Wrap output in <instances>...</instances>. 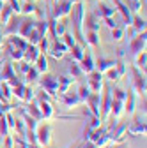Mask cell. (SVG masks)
Returning <instances> with one entry per match:
<instances>
[{"label":"cell","mask_w":147,"mask_h":148,"mask_svg":"<svg viewBox=\"0 0 147 148\" xmlns=\"http://www.w3.org/2000/svg\"><path fill=\"white\" fill-rule=\"evenodd\" d=\"M73 5H75V2H71V0H55L53 7L50 11V18H53V20H62V18L69 16Z\"/></svg>","instance_id":"cell-1"},{"label":"cell","mask_w":147,"mask_h":148,"mask_svg":"<svg viewBox=\"0 0 147 148\" xmlns=\"http://www.w3.org/2000/svg\"><path fill=\"white\" fill-rule=\"evenodd\" d=\"M145 44H147V32H138L135 37H131L130 42H128V53L131 55V57H135L137 53L144 51L145 49Z\"/></svg>","instance_id":"cell-2"},{"label":"cell","mask_w":147,"mask_h":148,"mask_svg":"<svg viewBox=\"0 0 147 148\" xmlns=\"http://www.w3.org/2000/svg\"><path fill=\"white\" fill-rule=\"evenodd\" d=\"M133 71V81H131V90L135 92V95H144L145 97V92H147V83H145V74L140 72L135 65L131 67Z\"/></svg>","instance_id":"cell-3"},{"label":"cell","mask_w":147,"mask_h":148,"mask_svg":"<svg viewBox=\"0 0 147 148\" xmlns=\"http://www.w3.org/2000/svg\"><path fill=\"white\" fill-rule=\"evenodd\" d=\"M35 139H37L39 148H48L51 143V125L50 123H41L35 129Z\"/></svg>","instance_id":"cell-4"},{"label":"cell","mask_w":147,"mask_h":148,"mask_svg":"<svg viewBox=\"0 0 147 148\" xmlns=\"http://www.w3.org/2000/svg\"><path fill=\"white\" fill-rule=\"evenodd\" d=\"M37 81H39L41 88H43L44 92H48L51 97H59V95H57V76H53V74L44 72V76H43V78H39Z\"/></svg>","instance_id":"cell-5"},{"label":"cell","mask_w":147,"mask_h":148,"mask_svg":"<svg viewBox=\"0 0 147 148\" xmlns=\"http://www.w3.org/2000/svg\"><path fill=\"white\" fill-rule=\"evenodd\" d=\"M103 88H105L106 94L105 95L101 94V115H99V118H101V122H106L110 116V108H112V88L108 85Z\"/></svg>","instance_id":"cell-6"},{"label":"cell","mask_w":147,"mask_h":148,"mask_svg":"<svg viewBox=\"0 0 147 148\" xmlns=\"http://www.w3.org/2000/svg\"><path fill=\"white\" fill-rule=\"evenodd\" d=\"M147 125H145V116H135V120L131 122V125H128V136H145Z\"/></svg>","instance_id":"cell-7"},{"label":"cell","mask_w":147,"mask_h":148,"mask_svg":"<svg viewBox=\"0 0 147 148\" xmlns=\"http://www.w3.org/2000/svg\"><path fill=\"white\" fill-rule=\"evenodd\" d=\"M85 106L89 108V113L92 116H99L101 115V94L90 92V95L85 101Z\"/></svg>","instance_id":"cell-8"},{"label":"cell","mask_w":147,"mask_h":148,"mask_svg":"<svg viewBox=\"0 0 147 148\" xmlns=\"http://www.w3.org/2000/svg\"><path fill=\"white\" fill-rule=\"evenodd\" d=\"M48 53L51 55L55 60H62V58L66 57V53H67V48H66V44H64L60 39H51V41H50V49H48Z\"/></svg>","instance_id":"cell-9"},{"label":"cell","mask_w":147,"mask_h":148,"mask_svg":"<svg viewBox=\"0 0 147 148\" xmlns=\"http://www.w3.org/2000/svg\"><path fill=\"white\" fill-rule=\"evenodd\" d=\"M128 125L130 123H124V122H117V125L110 131L108 134H110V139H112V143H122L124 141V138L128 136L126 134V131H128Z\"/></svg>","instance_id":"cell-10"},{"label":"cell","mask_w":147,"mask_h":148,"mask_svg":"<svg viewBox=\"0 0 147 148\" xmlns=\"http://www.w3.org/2000/svg\"><path fill=\"white\" fill-rule=\"evenodd\" d=\"M78 65H80L83 74H89V72L94 71V57H92V51H90L89 48H85V53H83L82 60L78 62Z\"/></svg>","instance_id":"cell-11"},{"label":"cell","mask_w":147,"mask_h":148,"mask_svg":"<svg viewBox=\"0 0 147 148\" xmlns=\"http://www.w3.org/2000/svg\"><path fill=\"white\" fill-rule=\"evenodd\" d=\"M83 27H85V30L99 32V28H101V18H98L92 11H90V12H85V18H83Z\"/></svg>","instance_id":"cell-12"},{"label":"cell","mask_w":147,"mask_h":148,"mask_svg":"<svg viewBox=\"0 0 147 148\" xmlns=\"http://www.w3.org/2000/svg\"><path fill=\"white\" fill-rule=\"evenodd\" d=\"M114 4H115V11L122 16V21L126 23V27L131 25V16H133V12L128 9V5L122 2V0H114Z\"/></svg>","instance_id":"cell-13"},{"label":"cell","mask_w":147,"mask_h":148,"mask_svg":"<svg viewBox=\"0 0 147 148\" xmlns=\"http://www.w3.org/2000/svg\"><path fill=\"white\" fill-rule=\"evenodd\" d=\"M20 18H18L16 14L11 18V20L4 25V30H2V35L4 37H9V35H14V34H18V27H20Z\"/></svg>","instance_id":"cell-14"},{"label":"cell","mask_w":147,"mask_h":148,"mask_svg":"<svg viewBox=\"0 0 147 148\" xmlns=\"http://www.w3.org/2000/svg\"><path fill=\"white\" fill-rule=\"evenodd\" d=\"M135 106H137V97H135V92L130 88L126 92V99H124V113L135 115Z\"/></svg>","instance_id":"cell-15"},{"label":"cell","mask_w":147,"mask_h":148,"mask_svg":"<svg viewBox=\"0 0 147 148\" xmlns=\"http://www.w3.org/2000/svg\"><path fill=\"white\" fill-rule=\"evenodd\" d=\"M34 27H35V20H34L32 16H27L25 20L20 21V27H18V35H21V37H25V39H27L28 32H30Z\"/></svg>","instance_id":"cell-16"},{"label":"cell","mask_w":147,"mask_h":148,"mask_svg":"<svg viewBox=\"0 0 147 148\" xmlns=\"http://www.w3.org/2000/svg\"><path fill=\"white\" fill-rule=\"evenodd\" d=\"M60 104L64 106V108H76L78 104H82L80 102V99H78V95L76 94H69V90L66 92V94H60Z\"/></svg>","instance_id":"cell-17"},{"label":"cell","mask_w":147,"mask_h":148,"mask_svg":"<svg viewBox=\"0 0 147 148\" xmlns=\"http://www.w3.org/2000/svg\"><path fill=\"white\" fill-rule=\"evenodd\" d=\"M37 101V99H35ZM39 104V109H41V115H43V120H53L55 118V109L51 106V102L48 101H37Z\"/></svg>","instance_id":"cell-18"},{"label":"cell","mask_w":147,"mask_h":148,"mask_svg":"<svg viewBox=\"0 0 147 148\" xmlns=\"http://www.w3.org/2000/svg\"><path fill=\"white\" fill-rule=\"evenodd\" d=\"M92 12H94L98 18H101V20H103V18H110V16H114L117 11H115V9H112L110 5H106V4H103L101 0H99L98 5H96V9H94Z\"/></svg>","instance_id":"cell-19"},{"label":"cell","mask_w":147,"mask_h":148,"mask_svg":"<svg viewBox=\"0 0 147 148\" xmlns=\"http://www.w3.org/2000/svg\"><path fill=\"white\" fill-rule=\"evenodd\" d=\"M39 49H37V46H34V44H28L27 48H25V51H23V60L25 62H28V64H35V60H37V57H39Z\"/></svg>","instance_id":"cell-20"},{"label":"cell","mask_w":147,"mask_h":148,"mask_svg":"<svg viewBox=\"0 0 147 148\" xmlns=\"http://www.w3.org/2000/svg\"><path fill=\"white\" fill-rule=\"evenodd\" d=\"M75 81L76 79L71 78V76H59L57 78V92H59V94H66V92L69 90V86Z\"/></svg>","instance_id":"cell-21"},{"label":"cell","mask_w":147,"mask_h":148,"mask_svg":"<svg viewBox=\"0 0 147 148\" xmlns=\"http://www.w3.org/2000/svg\"><path fill=\"white\" fill-rule=\"evenodd\" d=\"M115 65V60L114 58H99V60H94V69L99 71L101 74H105L110 67Z\"/></svg>","instance_id":"cell-22"},{"label":"cell","mask_w":147,"mask_h":148,"mask_svg":"<svg viewBox=\"0 0 147 148\" xmlns=\"http://www.w3.org/2000/svg\"><path fill=\"white\" fill-rule=\"evenodd\" d=\"M27 113L32 116V118H35V120H43V115H41V109H39V104H37V101H30V102H27Z\"/></svg>","instance_id":"cell-23"},{"label":"cell","mask_w":147,"mask_h":148,"mask_svg":"<svg viewBox=\"0 0 147 148\" xmlns=\"http://www.w3.org/2000/svg\"><path fill=\"white\" fill-rule=\"evenodd\" d=\"M83 37H85L87 48H98V46H99V34H98V32L85 30V32H83Z\"/></svg>","instance_id":"cell-24"},{"label":"cell","mask_w":147,"mask_h":148,"mask_svg":"<svg viewBox=\"0 0 147 148\" xmlns=\"http://www.w3.org/2000/svg\"><path fill=\"white\" fill-rule=\"evenodd\" d=\"M7 42H9L11 46L18 48V49H23V51H25V48L28 46V42H27V39H25V37L18 35V34H14V35H9V37H7Z\"/></svg>","instance_id":"cell-25"},{"label":"cell","mask_w":147,"mask_h":148,"mask_svg":"<svg viewBox=\"0 0 147 148\" xmlns=\"http://www.w3.org/2000/svg\"><path fill=\"white\" fill-rule=\"evenodd\" d=\"M124 115V102L122 101H114L112 99V108H110V116H114L115 120H119Z\"/></svg>","instance_id":"cell-26"},{"label":"cell","mask_w":147,"mask_h":148,"mask_svg":"<svg viewBox=\"0 0 147 148\" xmlns=\"http://www.w3.org/2000/svg\"><path fill=\"white\" fill-rule=\"evenodd\" d=\"M131 27H133L137 32H144V30H145V27H147L145 18H142L138 12H135V14L131 16Z\"/></svg>","instance_id":"cell-27"},{"label":"cell","mask_w":147,"mask_h":148,"mask_svg":"<svg viewBox=\"0 0 147 148\" xmlns=\"http://www.w3.org/2000/svg\"><path fill=\"white\" fill-rule=\"evenodd\" d=\"M145 65H147V53H145V49H144V51H140V53L135 55V67H137L140 72L145 74Z\"/></svg>","instance_id":"cell-28"},{"label":"cell","mask_w":147,"mask_h":148,"mask_svg":"<svg viewBox=\"0 0 147 148\" xmlns=\"http://www.w3.org/2000/svg\"><path fill=\"white\" fill-rule=\"evenodd\" d=\"M69 53H71V57H73V60L75 62H80L82 60V57H83V53H85V48L82 46V44H78V42H75L69 49H67Z\"/></svg>","instance_id":"cell-29"},{"label":"cell","mask_w":147,"mask_h":148,"mask_svg":"<svg viewBox=\"0 0 147 148\" xmlns=\"http://www.w3.org/2000/svg\"><path fill=\"white\" fill-rule=\"evenodd\" d=\"M7 55L11 57L12 62H21L23 60V49H18V48L11 46L9 42H7Z\"/></svg>","instance_id":"cell-30"},{"label":"cell","mask_w":147,"mask_h":148,"mask_svg":"<svg viewBox=\"0 0 147 148\" xmlns=\"http://www.w3.org/2000/svg\"><path fill=\"white\" fill-rule=\"evenodd\" d=\"M14 16V12H12V9H11V5L9 4H4V7L0 9V23L2 25H6L11 18Z\"/></svg>","instance_id":"cell-31"},{"label":"cell","mask_w":147,"mask_h":148,"mask_svg":"<svg viewBox=\"0 0 147 148\" xmlns=\"http://www.w3.org/2000/svg\"><path fill=\"white\" fill-rule=\"evenodd\" d=\"M11 76H14V69L11 62H6L2 65V71H0V81H7Z\"/></svg>","instance_id":"cell-32"},{"label":"cell","mask_w":147,"mask_h":148,"mask_svg":"<svg viewBox=\"0 0 147 148\" xmlns=\"http://www.w3.org/2000/svg\"><path fill=\"white\" fill-rule=\"evenodd\" d=\"M12 132H14V136H18V138H25L27 127H25L23 120H20V118H16V120H14V127H12Z\"/></svg>","instance_id":"cell-33"},{"label":"cell","mask_w":147,"mask_h":148,"mask_svg":"<svg viewBox=\"0 0 147 148\" xmlns=\"http://www.w3.org/2000/svg\"><path fill=\"white\" fill-rule=\"evenodd\" d=\"M34 67L37 69L41 74H44V72H48V60H46V55H39L37 57V60H35V64H34Z\"/></svg>","instance_id":"cell-34"},{"label":"cell","mask_w":147,"mask_h":148,"mask_svg":"<svg viewBox=\"0 0 147 148\" xmlns=\"http://www.w3.org/2000/svg\"><path fill=\"white\" fill-rule=\"evenodd\" d=\"M87 88L90 92H94V94H101V90H103V79H92V78H89Z\"/></svg>","instance_id":"cell-35"},{"label":"cell","mask_w":147,"mask_h":148,"mask_svg":"<svg viewBox=\"0 0 147 148\" xmlns=\"http://www.w3.org/2000/svg\"><path fill=\"white\" fill-rule=\"evenodd\" d=\"M39 78H41V72L35 69L34 65H30V69L25 72V81L27 83H34V81H37Z\"/></svg>","instance_id":"cell-36"},{"label":"cell","mask_w":147,"mask_h":148,"mask_svg":"<svg viewBox=\"0 0 147 148\" xmlns=\"http://www.w3.org/2000/svg\"><path fill=\"white\" fill-rule=\"evenodd\" d=\"M69 74H71V78H75V79H80L82 76H85L80 69V65H78V62H75V60L69 64Z\"/></svg>","instance_id":"cell-37"},{"label":"cell","mask_w":147,"mask_h":148,"mask_svg":"<svg viewBox=\"0 0 147 148\" xmlns=\"http://www.w3.org/2000/svg\"><path fill=\"white\" fill-rule=\"evenodd\" d=\"M25 88H27V85L21 81L18 86H14V88H11V94L18 99V101H23V97H25Z\"/></svg>","instance_id":"cell-38"},{"label":"cell","mask_w":147,"mask_h":148,"mask_svg":"<svg viewBox=\"0 0 147 148\" xmlns=\"http://www.w3.org/2000/svg\"><path fill=\"white\" fill-rule=\"evenodd\" d=\"M35 7H37V5H35L34 2L27 0V2H23V4H21V14H23V16H34Z\"/></svg>","instance_id":"cell-39"},{"label":"cell","mask_w":147,"mask_h":148,"mask_svg":"<svg viewBox=\"0 0 147 148\" xmlns=\"http://www.w3.org/2000/svg\"><path fill=\"white\" fill-rule=\"evenodd\" d=\"M41 34L37 32V30H35V28H32L30 32H28V35H27V42L28 44H34V46H37V42L41 41Z\"/></svg>","instance_id":"cell-40"},{"label":"cell","mask_w":147,"mask_h":148,"mask_svg":"<svg viewBox=\"0 0 147 148\" xmlns=\"http://www.w3.org/2000/svg\"><path fill=\"white\" fill-rule=\"evenodd\" d=\"M122 2L128 5V9H130L133 14L140 12V9H142V0H122Z\"/></svg>","instance_id":"cell-41"},{"label":"cell","mask_w":147,"mask_h":148,"mask_svg":"<svg viewBox=\"0 0 147 148\" xmlns=\"http://www.w3.org/2000/svg\"><path fill=\"white\" fill-rule=\"evenodd\" d=\"M76 95H78L80 102H82V104H85L87 97L90 95V90L87 88V85H80V86H78V92H76Z\"/></svg>","instance_id":"cell-42"},{"label":"cell","mask_w":147,"mask_h":148,"mask_svg":"<svg viewBox=\"0 0 147 148\" xmlns=\"http://www.w3.org/2000/svg\"><path fill=\"white\" fill-rule=\"evenodd\" d=\"M87 116H89V120H87V123H85V125L90 129V131H94V129L101 127V118H99V116H92L90 113H89Z\"/></svg>","instance_id":"cell-43"},{"label":"cell","mask_w":147,"mask_h":148,"mask_svg":"<svg viewBox=\"0 0 147 148\" xmlns=\"http://www.w3.org/2000/svg\"><path fill=\"white\" fill-rule=\"evenodd\" d=\"M34 28L44 37V35L48 34V20H37V21H35V27H34Z\"/></svg>","instance_id":"cell-44"},{"label":"cell","mask_w":147,"mask_h":148,"mask_svg":"<svg viewBox=\"0 0 147 148\" xmlns=\"http://www.w3.org/2000/svg\"><path fill=\"white\" fill-rule=\"evenodd\" d=\"M37 49H39V53H43V55L48 53V49H50V39H48L46 35L41 37V41L37 42Z\"/></svg>","instance_id":"cell-45"},{"label":"cell","mask_w":147,"mask_h":148,"mask_svg":"<svg viewBox=\"0 0 147 148\" xmlns=\"http://www.w3.org/2000/svg\"><path fill=\"white\" fill-rule=\"evenodd\" d=\"M60 41H62V42L66 44V48H67V49H69V48H71L73 44L76 42V39H75V35H73V34H69V32H66V34H64V35L60 37Z\"/></svg>","instance_id":"cell-46"},{"label":"cell","mask_w":147,"mask_h":148,"mask_svg":"<svg viewBox=\"0 0 147 148\" xmlns=\"http://www.w3.org/2000/svg\"><path fill=\"white\" fill-rule=\"evenodd\" d=\"M105 76H106V79H110V81H119V79H121V74L117 72L115 67H110V69L105 72Z\"/></svg>","instance_id":"cell-47"},{"label":"cell","mask_w":147,"mask_h":148,"mask_svg":"<svg viewBox=\"0 0 147 148\" xmlns=\"http://www.w3.org/2000/svg\"><path fill=\"white\" fill-rule=\"evenodd\" d=\"M66 23H62L60 20H57V25H55V39H60V37L66 34Z\"/></svg>","instance_id":"cell-48"},{"label":"cell","mask_w":147,"mask_h":148,"mask_svg":"<svg viewBox=\"0 0 147 148\" xmlns=\"http://www.w3.org/2000/svg\"><path fill=\"white\" fill-rule=\"evenodd\" d=\"M122 37H124V27H115V28H112V39L114 41H122Z\"/></svg>","instance_id":"cell-49"},{"label":"cell","mask_w":147,"mask_h":148,"mask_svg":"<svg viewBox=\"0 0 147 148\" xmlns=\"http://www.w3.org/2000/svg\"><path fill=\"white\" fill-rule=\"evenodd\" d=\"M112 99L124 102V99H126V90H122V88H114V90H112Z\"/></svg>","instance_id":"cell-50"},{"label":"cell","mask_w":147,"mask_h":148,"mask_svg":"<svg viewBox=\"0 0 147 148\" xmlns=\"http://www.w3.org/2000/svg\"><path fill=\"white\" fill-rule=\"evenodd\" d=\"M7 134H9V127H7L6 116H0V138H4Z\"/></svg>","instance_id":"cell-51"},{"label":"cell","mask_w":147,"mask_h":148,"mask_svg":"<svg viewBox=\"0 0 147 148\" xmlns=\"http://www.w3.org/2000/svg\"><path fill=\"white\" fill-rule=\"evenodd\" d=\"M35 99V92L30 88V86H27L25 88V97H23V102H30V101H34Z\"/></svg>","instance_id":"cell-52"},{"label":"cell","mask_w":147,"mask_h":148,"mask_svg":"<svg viewBox=\"0 0 147 148\" xmlns=\"http://www.w3.org/2000/svg\"><path fill=\"white\" fill-rule=\"evenodd\" d=\"M103 21H105V25L112 30V28H115V27H119V23L114 20V16H110V18H103Z\"/></svg>","instance_id":"cell-53"},{"label":"cell","mask_w":147,"mask_h":148,"mask_svg":"<svg viewBox=\"0 0 147 148\" xmlns=\"http://www.w3.org/2000/svg\"><path fill=\"white\" fill-rule=\"evenodd\" d=\"M11 109H12L11 102H0V116H4L6 113H9Z\"/></svg>","instance_id":"cell-54"},{"label":"cell","mask_w":147,"mask_h":148,"mask_svg":"<svg viewBox=\"0 0 147 148\" xmlns=\"http://www.w3.org/2000/svg\"><path fill=\"white\" fill-rule=\"evenodd\" d=\"M6 83L9 85V88H14V86H18V85L21 83V79H20V78H18L16 74H14V76H11V78H9V79H7Z\"/></svg>","instance_id":"cell-55"},{"label":"cell","mask_w":147,"mask_h":148,"mask_svg":"<svg viewBox=\"0 0 147 148\" xmlns=\"http://www.w3.org/2000/svg\"><path fill=\"white\" fill-rule=\"evenodd\" d=\"M4 146L6 148H12L14 146V139H12V136H4Z\"/></svg>","instance_id":"cell-56"},{"label":"cell","mask_w":147,"mask_h":148,"mask_svg":"<svg viewBox=\"0 0 147 148\" xmlns=\"http://www.w3.org/2000/svg\"><path fill=\"white\" fill-rule=\"evenodd\" d=\"M30 65H32V64H28V62L21 60V62H20V71H21V74H25V72L30 69Z\"/></svg>","instance_id":"cell-57"},{"label":"cell","mask_w":147,"mask_h":148,"mask_svg":"<svg viewBox=\"0 0 147 148\" xmlns=\"http://www.w3.org/2000/svg\"><path fill=\"white\" fill-rule=\"evenodd\" d=\"M108 148H126V145H124V141L122 143H110Z\"/></svg>","instance_id":"cell-58"},{"label":"cell","mask_w":147,"mask_h":148,"mask_svg":"<svg viewBox=\"0 0 147 148\" xmlns=\"http://www.w3.org/2000/svg\"><path fill=\"white\" fill-rule=\"evenodd\" d=\"M2 44H4V35H2V30H0V48H2Z\"/></svg>","instance_id":"cell-59"},{"label":"cell","mask_w":147,"mask_h":148,"mask_svg":"<svg viewBox=\"0 0 147 148\" xmlns=\"http://www.w3.org/2000/svg\"><path fill=\"white\" fill-rule=\"evenodd\" d=\"M4 4H6V2H2V0H0V9H2V7H4Z\"/></svg>","instance_id":"cell-60"},{"label":"cell","mask_w":147,"mask_h":148,"mask_svg":"<svg viewBox=\"0 0 147 148\" xmlns=\"http://www.w3.org/2000/svg\"><path fill=\"white\" fill-rule=\"evenodd\" d=\"M48 2H55V0H48Z\"/></svg>","instance_id":"cell-61"},{"label":"cell","mask_w":147,"mask_h":148,"mask_svg":"<svg viewBox=\"0 0 147 148\" xmlns=\"http://www.w3.org/2000/svg\"><path fill=\"white\" fill-rule=\"evenodd\" d=\"M2 2H7V0H2Z\"/></svg>","instance_id":"cell-62"},{"label":"cell","mask_w":147,"mask_h":148,"mask_svg":"<svg viewBox=\"0 0 147 148\" xmlns=\"http://www.w3.org/2000/svg\"><path fill=\"white\" fill-rule=\"evenodd\" d=\"M98 2H99V0H98Z\"/></svg>","instance_id":"cell-63"}]
</instances>
